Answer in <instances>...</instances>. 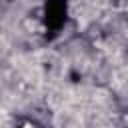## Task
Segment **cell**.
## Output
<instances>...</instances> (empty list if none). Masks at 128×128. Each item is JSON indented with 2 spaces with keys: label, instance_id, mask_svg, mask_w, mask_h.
<instances>
[{
  "label": "cell",
  "instance_id": "6da1fadb",
  "mask_svg": "<svg viewBox=\"0 0 128 128\" xmlns=\"http://www.w3.org/2000/svg\"><path fill=\"white\" fill-rule=\"evenodd\" d=\"M22 128H36V124H32V122H26Z\"/></svg>",
  "mask_w": 128,
  "mask_h": 128
}]
</instances>
